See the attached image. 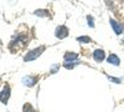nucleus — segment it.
Listing matches in <instances>:
<instances>
[{"instance_id": "obj_1", "label": "nucleus", "mask_w": 124, "mask_h": 112, "mask_svg": "<svg viewBox=\"0 0 124 112\" xmlns=\"http://www.w3.org/2000/svg\"><path fill=\"white\" fill-rule=\"evenodd\" d=\"M46 50V46H40V47H36V49H34V50H31V51H29L26 55H25V57H24V61L25 62H30V61H34V60H36L41 54H42L44 51Z\"/></svg>"}, {"instance_id": "obj_2", "label": "nucleus", "mask_w": 124, "mask_h": 112, "mask_svg": "<svg viewBox=\"0 0 124 112\" xmlns=\"http://www.w3.org/2000/svg\"><path fill=\"white\" fill-rule=\"evenodd\" d=\"M10 95H11L10 86H9V85H5V86L3 87V90L0 91V101H1L4 105H6L8 101H9V98H10Z\"/></svg>"}, {"instance_id": "obj_3", "label": "nucleus", "mask_w": 124, "mask_h": 112, "mask_svg": "<svg viewBox=\"0 0 124 112\" xmlns=\"http://www.w3.org/2000/svg\"><path fill=\"white\" fill-rule=\"evenodd\" d=\"M55 35L57 39L62 40L68 36V29L65 26V25H61V26H57L56 27V31H55Z\"/></svg>"}, {"instance_id": "obj_4", "label": "nucleus", "mask_w": 124, "mask_h": 112, "mask_svg": "<svg viewBox=\"0 0 124 112\" xmlns=\"http://www.w3.org/2000/svg\"><path fill=\"white\" fill-rule=\"evenodd\" d=\"M109 23H110V25H112L113 30H114V33H116L117 35L123 34V31H124V27H123V25H122V24H119L118 21H116L114 19H110V20H109Z\"/></svg>"}, {"instance_id": "obj_5", "label": "nucleus", "mask_w": 124, "mask_h": 112, "mask_svg": "<svg viewBox=\"0 0 124 112\" xmlns=\"http://www.w3.org/2000/svg\"><path fill=\"white\" fill-rule=\"evenodd\" d=\"M36 82H37V77L36 76H25V77H23V84L25 86H27V87L35 86Z\"/></svg>"}, {"instance_id": "obj_6", "label": "nucleus", "mask_w": 124, "mask_h": 112, "mask_svg": "<svg viewBox=\"0 0 124 112\" xmlns=\"http://www.w3.org/2000/svg\"><path fill=\"white\" fill-rule=\"evenodd\" d=\"M93 59L96 61H98V62H101V61H103L106 59V52L103 51L102 49H97L96 51L93 52Z\"/></svg>"}, {"instance_id": "obj_7", "label": "nucleus", "mask_w": 124, "mask_h": 112, "mask_svg": "<svg viewBox=\"0 0 124 112\" xmlns=\"http://www.w3.org/2000/svg\"><path fill=\"white\" fill-rule=\"evenodd\" d=\"M107 62L114 65V66H119V65H120V60H119V57H118L116 54H112V55H109V56L107 57Z\"/></svg>"}, {"instance_id": "obj_8", "label": "nucleus", "mask_w": 124, "mask_h": 112, "mask_svg": "<svg viewBox=\"0 0 124 112\" xmlns=\"http://www.w3.org/2000/svg\"><path fill=\"white\" fill-rule=\"evenodd\" d=\"M78 55L75 52H66L65 54V62H73V61H77Z\"/></svg>"}, {"instance_id": "obj_9", "label": "nucleus", "mask_w": 124, "mask_h": 112, "mask_svg": "<svg viewBox=\"0 0 124 112\" xmlns=\"http://www.w3.org/2000/svg\"><path fill=\"white\" fill-rule=\"evenodd\" d=\"M78 64H81V61H73V62H65L63 64V66L66 67V69H73L76 65H78Z\"/></svg>"}, {"instance_id": "obj_10", "label": "nucleus", "mask_w": 124, "mask_h": 112, "mask_svg": "<svg viewBox=\"0 0 124 112\" xmlns=\"http://www.w3.org/2000/svg\"><path fill=\"white\" fill-rule=\"evenodd\" d=\"M77 41L78 43H89L91 41V37L89 36H78L77 37Z\"/></svg>"}, {"instance_id": "obj_11", "label": "nucleus", "mask_w": 124, "mask_h": 112, "mask_svg": "<svg viewBox=\"0 0 124 112\" xmlns=\"http://www.w3.org/2000/svg\"><path fill=\"white\" fill-rule=\"evenodd\" d=\"M24 112H35V110H34V107L31 106L30 103H26L24 106Z\"/></svg>"}, {"instance_id": "obj_12", "label": "nucleus", "mask_w": 124, "mask_h": 112, "mask_svg": "<svg viewBox=\"0 0 124 112\" xmlns=\"http://www.w3.org/2000/svg\"><path fill=\"white\" fill-rule=\"evenodd\" d=\"M44 11H46V10H37L35 14L40 15V16H48V13H44Z\"/></svg>"}, {"instance_id": "obj_13", "label": "nucleus", "mask_w": 124, "mask_h": 112, "mask_svg": "<svg viewBox=\"0 0 124 112\" xmlns=\"http://www.w3.org/2000/svg\"><path fill=\"white\" fill-rule=\"evenodd\" d=\"M108 78H109L110 81H113V82H116V84H120V82H122V80H120V78L113 77V76H109V75H108Z\"/></svg>"}, {"instance_id": "obj_14", "label": "nucleus", "mask_w": 124, "mask_h": 112, "mask_svg": "<svg viewBox=\"0 0 124 112\" xmlns=\"http://www.w3.org/2000/svg\"><path fill=\"white\" fill-rule=\"evenodd\" d=\"M87 20H88V25L91 27H94V23H93V17L92 16H87Z\"/></svg>"}]
</instances>
